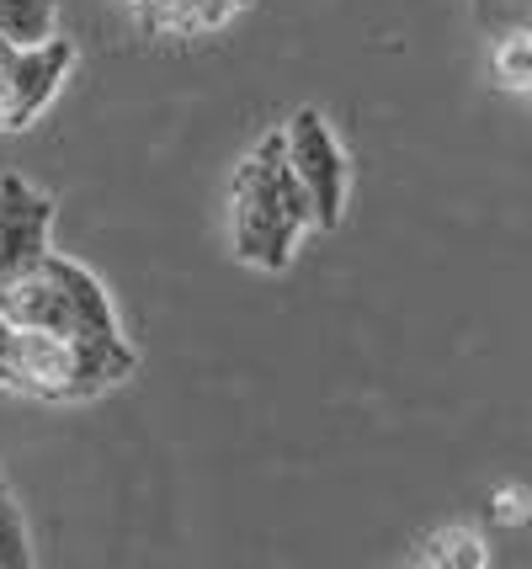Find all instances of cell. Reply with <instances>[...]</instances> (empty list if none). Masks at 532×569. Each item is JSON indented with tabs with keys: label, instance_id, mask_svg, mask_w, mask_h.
Segmentation results:
<instances>
[{
	"label": "cell",
	"instance_id": "cell-11",
	"mask_svg": "<svg viewBox=\"0 0 532 569\" xmlns=\"http://www.w3.org/2000/svg\"><path fill=\"white\" fill-rule=\"evenodd\" d=\"M490 517L506 521V527L528 521V490H501V496H495V506H490Z\"/></svg>",
	"mask_w": 532,
	"mask_h": 569
},
{
	"label": "cell",
	"instance_id": "cell-9",
	"mask_svg": "<svg viewBox=\"0 0 532 569\" xmlns=\"http://www.w3.org/2000/svg\"><path fill=\"white\" fill-rule=\"evenodd\" d=\"M59 0H0V38L11 43H38L53 32Z\"/></svg>",
	"mask_w": 532,
	"mask_h": 569
},
{
	"label": "cell",
	"instance_id": "cell-5",
	"mask_svg": "<svg viewBox=\"0 0 532 569\" xmlns=\"http://www.w3.org/2000/svg\"><path fill=\"white\" fill-rule=\"evenodd\" d=\"M76 43L70 38H38V43H17L11 53V70L0 80V128H11V133H22L32 128L43 112H49V101L59 97V86L70 80L76 70Z\"/></svg>",
	"mask_w": 532,
	"mask_h": 569
},
{
	"label": "cell",
	"instance_id": "cell-10",
	"mask_svg": "<svg viewBox=\"0 0 532 569\" xmlns=\"http://www.w3.org/2000/svg\"><path fill=\"white\" fill-rule=\"evenodd\" d=\"M0 569H32V532L6 479H0Z\"/></svg>",
	"mask_w": 532,
	"mask_h": 569
},
{
	"label": "cell",
	"instance_id": "cell-8",
	"mask_svg": "<svg viewBox=\"0 0 532 569\" xmlns=\"http://www.w3.org/2000/svg\"><path fill=\"white\" fill-rule=\"evenodd\" d=\"M415 559H421V565H453V569H484L490 565L484 538L480 532H469V527H442V532H431Z\"/></svg>",
	"mask_w": 532,
	"mask_h": 569
},
{
	"label": "cell",
	"instance_id": "cell-3",
	"mask_svg": "<svg viewBox=\"0 0 532 569\" xmlns=\"http://www.w3.org/2000/svg\"><path fill=\"white\" fill-rule=\"evenodd\" d=\"M139 357H112L86 341L0 320V389L38 405H86L133 378Z\"/></svg>",
	"mask_w": 532,
	"mask_h": 569
},
{
	"label": "cell",
	"instance_id": "cell-2",
	"mask_svg": "<svg viewBox=\"0 0 532 569\" xmlns=\"http://www.w3.org/2000/svg\"><path fill=\"white\" fill-rule=\"evenodd\" d=\"M0 320L53 330V336L86 341V347L112 351V357H139L133 341L123 336V320L112 309L102 277L70 256H59V250H43L27 272H17L0 288Z\"/></svg>",
	"mask_w": 532,
	"mask_h": 569
},
{
	"label": "cell",
	"instance_id": "cell-6",
	"mask_svg": "<svg viewBox=\"0 0 532 569\" xmlns=\"http://www.w3.org/2000/svg\"><path fill=\"white\" fill-rule=\"evenodd\" d=\"M53 234V198L22 176H0V288L27 272Z\"/></svg>",
	"mask_w": 532,
	"mask_h": 569
},
{
	"label": "cell",
	"instance_id": "cell-7",
	"mask_svg": "<svg viewBox=\"0 0 532 569\" xmlns=\"http://www.w3.org/2000/svg\"><path fill=\"white\" fill-rule=\"evenodd\" d=\"M490 70H495V80L506 91H532V22H516L495 38Z\"/></svg>",
	"mask_w": 532,
	"mask_h": 569
},
{
	"label": "cell",
	"instance_id": "cell-4",
	"mask_svg": "<svg viewBox=\"0 0 532 569\" xmlns=\"http://www.w3.org/2000/svg\"><path fill=\"white\" fill-rule=\"evenodd\" d=\"M282 149H288V166L304 181L309 192V213L320 234H335L347 219V192H352V166H347V149L335 139V128L325 123L320 107H299L288 123H282Z\"/></svg>",
	"mask_w": 532,
	"mask_h": 569
},
{
	"label": "cell",
	"instance_id": "cell-1",
	"mask_svg": "<svg viewBox=\"0 0 532 569\" xmlns=\"http://www.w3.org/2000/svg\"><path fill=\"white\" fill-rule=\"evenodd\" d=\"M309 229H314L309 192L288 166L282 128H272L245 149V160L229 176V246L245 267L278 277L293 267Z\"/></svg>",
	"mask_w": 532,
	"mask_h": 569
},
{
	"label": "cell",
	"instance_id": "cell-12",
	"mask_svg": "<svg viewBox=\"0 0 532 569\" xmlns=\"http://www.w3.org/2000/svg\"><path fill=\"white\" fill-rule=\"evenodd\" d=\"M501 6H511V11H516V22H532V0H490V6H484V17H495Z\"/></svg>",
	"mask_w": 532,
	"mask_h": 569
}]
</instances>
